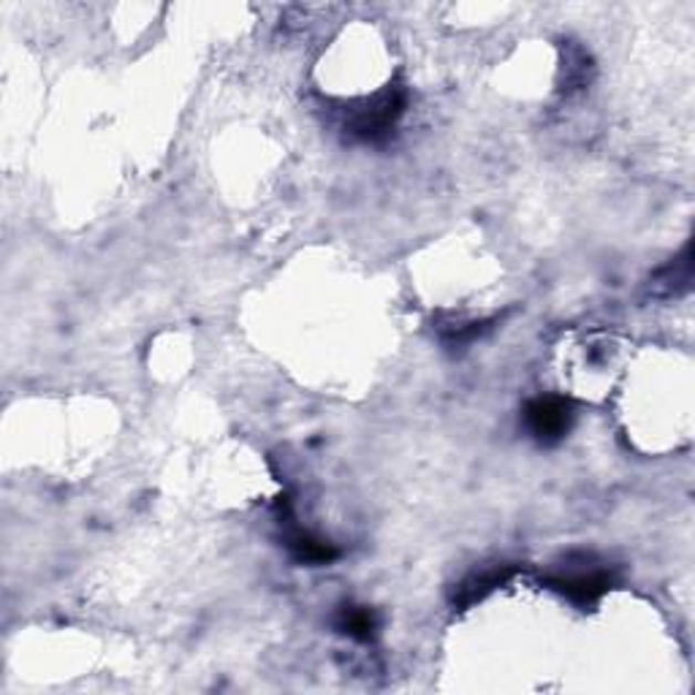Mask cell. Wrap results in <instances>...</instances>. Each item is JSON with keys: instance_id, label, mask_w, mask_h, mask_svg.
Listing matches in <instances>:
<instances>
[{"instance_id": "6da1fadb", "label": "cell", "mask_w": 695, "mask_h": 695, "mask_svg": "<svg viewBox=\"0 0 695 695\" xmlns=\"http://www.w3.org/2000/svg\"><path fill=\"white\" fill-rule=\"evenodd\" d=\"M407 106V93L405 87H388L381 95H375L373 101L362 106V110L353 112V117L348 120L345 131L356 142L364 145H377V142L386 139L394 131V125L400 123V117L405 115Z\"/></svg>"}, {"instance_id": "7a4b0ae2", "label": "cell", "mask_w": 695, "mask_h": 695, "mask_svg": "<svg viewBox=\"0 0 695 695\" xmlns=\"http://www.w3.org/2000/svg\"><path fill=\"white\" fill-rule=\"evenodd\" d=\"M573 407L562 397H536L525 407V427L541 446H554L571 433Z\"/></svg>"}, {"instance_id": "277c9868", "label": "cell", "mask_w": 695, "mask_h": 695, "mask_svg": "<svg viewBox=\"0 0 695 695\" xmlns=\"http://www.w3.org/2000/svg\"><path fill=\"white\" fill-rule=\"evenodd\" d=\"M551 590L562 592L568 601H573L577 606H592L598 598L611 587L609 571H581V573H560V577L549 579Z\"/></svg>"}, {"instance_id": "8992f818", "label": "cell", "mask_w": 695, "mask_h": 695, "mask_svg": "<svg viewBox=\"0 0 695 695\" xmlns=\"http://www.w3.org/2000/svg\"><path fill=\"white\" fill-rule=\"evenodd\" d=\"M691 278H693V245H687V248L682 250L680 259H676L674 263H668L666 269H661L655 289L657 286H663V293L685 291L687 286H691Z\"/></svg>"}, {"instance_id": "3957f363", "label": "cell", "mask_w": 695, "mask_h": 695, "mask_svg": "<svg viewBox=\"0 0 695 695\" xmlns=\"http://www.w3.org/2000/svg\"><path fill=\"white\" fill-rule=\"evenodd\" d=\"M283 517L286 519V549H289V554L293 557L297 562H302V566H329L332 560H338L340 551L332 547L329 541H321V538H315L313 532L302 530V527L293 525L291 519V508L289 502H283Z\"/></svg>"}, {"instance_id": "5b68a950", "label": "cell", "mask_w": 695, "mask_h": 695, "mask_svg": "<svg viewBox=\"0 0 695 695\" xmlns=\"http://www.w3.org/2000/svg\"><path fill=\"white\" fill-rule=\"evenodd\" d=\"M508 577H511V568H502V566L492 568V571L476 573V577H470L463 587H459L454 603H459V606H470V603L481 601L487 592H492L495 587H500Z\"/></svg>"}, {"instance_id": "52a82bcc", "label": "cell", "mask_w": 695, "mask_h": 695, "mask_svg": "<svg viewBox=\"0 0 695 695\" xmlns=\"http://www.w3.org/2000/svg\"><path fill=\"white\" fill-rule=\"evenodd\" d=\"M338 627L356 641H370L375 636V614L364 606H343L338 616Z\"/></svg>"}]
</instances>
